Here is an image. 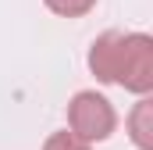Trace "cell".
Returning <instances> with one entry per match:
<instances>
[{"instance_id":"1","label":"cell","mask_w":153,"mask_h":150,"mask_svg":"<svg viewBox=\"0 0 153 150\" xmlns=\"http://www.w3.org/2000/svg\"><path fill=\"white\" fill-rule=\"evenodd\" d=\"M89 72L128 93L153 89V39L146 32H103L89 46Z\"/></svg>"},{"instance_id":"2","label":"cell","mask_w":153,"mask_h":150,"mask_svg":"<svg viewBox=\"0 0 153 150\" xmlns=\"http://www.w3.org/2000/svg\"><path fill=\"white\" fill-rule=\"evenodd\" d=\"M117 125V114L111 107V100L96 89H82L71 97L68 104V129L85 143H103Z\"/></svg>"},{"instance_id":"4","label":"cell","mask_w":153,"mask_h":150,"mask_svg":"<svg viewBox=\"0 0 153 150\" xmlns=\"http://www.w3.org/2000/svg\"><path fill=\"white\" fill-rule=\"evenodd\" d=\"M43 4L61 18H82V14H89L96 7V0H43Z\"/></svg>"},{"instance_id":"3","label":"cell","mask_w":153,"mask_h":150,"mask_svg":"<svg viewBox=\"0 0 153 150\" xmlns=\"http://www.w3.org/2000/svg\"><path fill=\"white\" fill-rule=\"evenodd\" d=\"M128 136L139 150H153V100L143 93L139 104L128 114Z\"/></svg>"},{"instance_id":"5","label":"cell","mask_w":153,"mask_h":150,"mask_svg":"<svg viewBox=\"0 0 153 150\" xmlns=\"http://www.w3.org/2000/svg\"><path fill=\"white\" fill-rule=\"evenodd\" d=\"M43 150H93V143L78 140L71 129H64V132H53V136L43 143Z\"/></svg>"}]
</instances>
